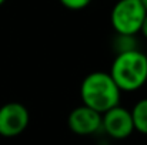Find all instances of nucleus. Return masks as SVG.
I'll list each match as a JSON object with an SVG mask.
<instances>
[{"label":"nucleus","mask_w":147,"mask_h":145,"mask_svg":"<svg viewBox=\"0 0 147 145\" xmlns=\"http://www.w3.org/2000/svg\"><path fill=\"white\" fill-rule=\"evenodd\" d=\"M80 98L83 105L98 114L120 105L121 91L106 71H93L87 74L80 86Z\"/></svg>","instance_id":"1"},{"label":"nucleus","mask_w":147,"mask_h":145,"mask_svg":"<svg viewBox=\"0 0 147 145\" xmlns=\"http://www.w3.org/2000/svg\"><path fill=\"white\" fill-rule=\"evenodd\" d=\"M121 93H133L147 83V55L140 50L116 54L109 73Z\"/></svg>","instance_id":"2"},{"label":"nucleus","mask_w":147,"mask_h":145,"mask_svg":"<svg viewBox=\"0 0 147 145\" xmlns=\"http://www.w3.org/2000/svg\"><path fill=\"white\" fill-rule=\"evenodd\" d=\"M147 11L140 0H119L110 14V21L119 36H136L140 33Z\"/></svg>","instance_id":"3"},{"label":"nucleus","mask_w":147,"mask_h":145,"mask_svg":"<svg viewBox=\"0 0 147 145\" xmlns=\"http://www.w3.org/2000/svg\"><path fill=\"white\" fill-rule=\"evenodd\" d=\"M30 122V112L22 102H7L0 107V135L4 138L19 137Z\"/></svg>","instance_id":"4"},{"label":"nucleus","mask_w":147,"mask_h":145,"mask_svg":"<svg viewBox=\"0 0 147 145\" xmlns=\"http://www.w3.org/2000/svg\"><path fill=\"white\" fill-rule=\"evenodd\" d=\"M101 131L117 141L130 138L134 132L130 110L117 105L101 114Z\"/></svg>","instance_id":"5"},{"label":"nucleus","mask_w":147,"mask_h":145,"mask_svg":"<svg viewBox=\"0 0 147 145\" xmlns=\"http://www.w3.org/2000/svg\"><path fill=\"white\" fill-rule=\"evenodd\" d=\"M67 125L70 131L76 135H93L101 131V114L82 104L70 111L67 117Z\"/></svg>","instance_id":"6"},{"label":"nucleus","mask_w":147,"mask_h":145,"mask_svg":"<svg viewBox=\"0 0 147 145\" xmlns=\"http://www.w3.org/2000/svg\"><path fill=\"white\" fill-rule=\"evenodd\" d=\"M134 132L147 135V98L139 100L130 110Z\"/></svg>","instance_id":"7"},{"label":"nucleus","mask_w":147,"mask_h":145,"mask_svg":"<svg viewBox=\"0 0 147 145\" xmlns=\"http://www.w3.org/2000/svg\"><path fill=\"white\" fill-rule=\"evenodd\" d=\"M114 48L119 53H126V51H131V50H137L136 47V39L134 36H119L114 40Z\"/></svg>","instance_id":"8"},{"label":"nucleus","mask_w":147,"mask_h":145,"mask_svg":"<svg viewBox=\"0 0 147 145\" xmlns=\"http://www.w3.org/2000/svg\"><path fill=\"white\" fill-rule=\"evenodd\" d=\"M59 1L69 10H82L92 3V0H59Z\"/></svg>","instance_id":"9"},{"label":"nucleus","mask_w":147,"mask_h":145,"mask_svg":"<svg viewBox=\"0 0 147 145\" xmlns=\"http://www.w3.org/2000/svg\"><path fill=\"white\" fill-rule=\"evenodd\" d=\"M140 33L144 36L147 39V14H146V19H144V21H143V26H142V30H140Z\"/></svg>","instance_id":"10"},{"label":"nucleus","mask_w":147,"mask_h":145,"mask_svg":"<svg viewBox=\"0 0 147 145\" xmlns=\"http://www.w3.org/2000/svg\"><path fill=\"white\" fill-rule=\"evenodd\" d=\"M142 1V4H143V7H144V10L147 11V0H140Z\"/></svg>","instance_id":"11"},{"label":"nucleus","mask_w":147,"mask_h":145,"mask_svg":"<svg viewBox=\"0 0 147 145\" xmlns=\"http://www.w3.org/2000/svg\"><path fill=\"white\" fill-rule=\"evenodd\" d=\"M4 1H6V0H0V6H1V4H3Z\"/></svg>","instance_id":"12"},{"label":"nucleus","mask_w":147,"mask_h":145,"mask_svg":"<svg viewBox=\"0 0 147 145\" xmlns=\"http://www.w3.org/2000/svg\"><path fill=\"white\" fill-rule=\"evenodd\" d=\"M106 145H110V144H106Z\"/></svg>","instance_id":"13"}]
</instances>
